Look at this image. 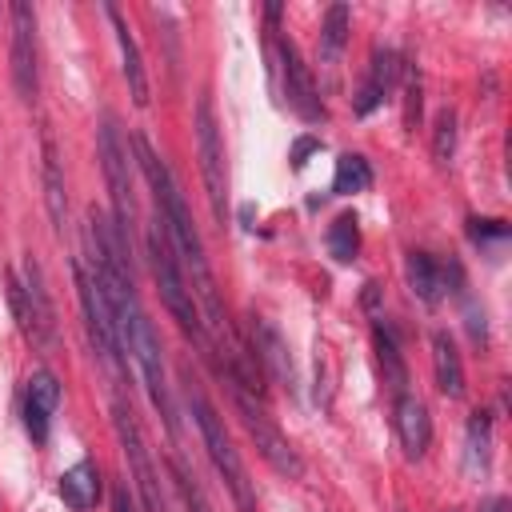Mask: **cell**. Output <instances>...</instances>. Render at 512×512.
Segmentation results:
<instances>
[{"mask_svg":"<svg viewBox=\"0 0 512 512\" xmlns=\"http://www.w3.org/2000/svg\"><path fill=\"white\" fill-rule=\"evenodd\" d=\"M372 348H376V360H380V368H384V384H388L396 396L408 392V364H404L400 340H396V332L384 324V316L372 320Z\"/></svg>","mask_w":512,"mask_h":512,"instance_id":"20","label":"cell"},{"mask_svg":"<svg viewBox=\"0 0 512 512\" xmlns=\"http://www.w3.org/2000/svg\"><path fill=\"white\" fill-rule=\"evenodd\" d=\"M112 432L120 440V452H124V464H128V476L136 484V496H140L144 512H168L164 492H160V472L152 464L144 428H140V420H136V412L124 396H112Z\"/></svg>","mask_w":512,"mask_h":512,"instance_id":"6","label":"cell"},{"mask_svg":"<svg viewBox=\"0 0 512 512\" xmlns=\"http://www.w3.org/2000/svg\"><path fill=\"white\" fill-rule=\"evenodd\" d=\"M56 408H60V380L52 368H36L24 388V428H28L32 444H48Z\"/></svg>","mask_w":512,"mask_h":512,"instance_id":"13","label":"cell"},{"mask_svg":"<svg viewBox=\"0 0 512 512\" xmlns=\"http://www.w3.org/2000/svg\"><path fill=\"white\" fill-rule=\"evenodd\" d=\"M428 344H432V376H436L440 396L460 400L464 396V360L456 352V340L448 332H432Z\"/></svg>","mask_w":512,"mask_h":512,"instance_id":"18","label":"cell"},{"mask_svg":"<svg viewBox=\"0 0 512 512\" xmlns=\"http://www.w3.org/2000/svg\"><path fill=\"white\" fill-rule=\"evenodd\" d=\"M40 176H44V204H48V216L56 224V232H64L68 224V192H64V172H60V152H56V136L40 132Z\"/></svg>","mask_w":512,"mask_h":512,"instance_id":"17","label":"cell"},{"mask_svg":"<svg viewBox=\"0 0 512 512\" xmlns=\"http://www.w3.org/2000/svg\"><path fill=\"white\" fill-rule=\"evenodd\" d=\"M364 308L372 312V320H380V284L376 280L364 284Z\"/></svg>","mask_w":512,"mask_h":512,"instance_id":"30","label":"cell"},{"mask_svg":"<svg viewBox=\"0 0 512 512\" xmlns=\"http://www.w3.org/2000/svg\"><path fill=\"white\" fill-rule=\"evenodd\" d=\"M276 60H280V84H284V104L304 120V124H324L328 108L320 100V88L312 80V68L304 64L300 48L288 36H276Z\"/></svg>","mask_w":512,"mask_h":512,"instance_id":"9","label":"cell"},{"mask_svg":"<svg viewBox=\"0 0 512 512\" xmlns=\"http://www.w3.org/2000/svg\"><path fill=\"white\" fill-rule=\"evenodd\" d=\"M468 236L476 244H488V240H508V224L504 220H468Z\"/></svg>","mask_w":512,"mask_h":512,"instance_id":"28","label":"cell"},{"mask_svg":"<svg viewBox=\"0 0 512 512\" xmlns=\"http://www.w3.org/2000/svg\"><path fill=\"white\" fill-rule=\"evenodd\" d=\"M328 252L336 264H352L360 256V220L356 212H340L332 224H328Z\"/></svg>","mask_w":512,"mask_h":512,"instance_id":"23","label":"cell"},{"mask_svg":"<svg viewBox=\"0 0 512 512\" xmlns=\"http://www.w3.org/2000/svg\"><path fill=\"white\" fill-rule=\"evenodd\" d=\"M312 152H320V140H316V136H300V140L292 144V152H288V160H292V168H304Z\"/></svg>","mask_w":512,"mask_h":512,"instance_id":"29","label":"cell"},{"mask_svg":"<svg viewBox=\"0 0 512 512\" xmlns=\"http://www.w3.org/2000/svg\"><path fill=\"white\" fill-rule=\"evenodd\" d=\"M432 156H436V164H452V156H456V112L452 108H440L436 112V124H432Z\"/></svg>","mask_w":512,"mask_h":512,"instance_id":"27","label":"cell"},{"mask_svg":"<svg viewBox=\"0 0 512 512\" xmlns=\"http://www.w3.org/2000/svg\"><path fill=\"white\" fill-rule=\"evenodd\" d=\"M72 280H76V300H80V312H84V328H88V340L100 356V364L108 368V376H124L128 372V360L120 352V336H116V320H112V308L100 292V284L92 280V272H84L80 260H72Z\"/></svg>","mask_w":512,"mask_h":512,"instance_id":"7","label":"cell"},{"mask_svg":"<svg viewBox=\"0 0 512 512\" xmlns=\"http://www.w3.org/2000/svg\"><path fill=\"white\" fill-rule=\"evenodd\" d=\"M224 376H228V392H232V404H236V412H240V424H244L248 436L256 440V448H260V456L268 460V468L280 472V476H288V480H300V476H304V460L296 456V448L288 444V436H284V432L276 428V420L268 416L264 396L252 392L236 372H224Z\"/></svg>","mask_w":512,"mask_h":512,"instance_id":"4","label":"cell"},{"mask_svg":"<svg viewBox=\"0 0 512 512\" xmlns=\"http://www.w3.org/2000/svg\"><path fill=\"white\" fill-rule=\"evenodd\" d=\"M104 16H108V24H112V32H116V48H120V60H124V80H128L132 104H136V108H148L152 92H148V72H144V60H140V44H136L128 20L120 16L116 4H104Z\"/></svg>","mask_w":512,"mask_h":512,"instance_id":"15","label":"cell"},{"mask_svg":"<svg viewBox=\"0 0 512 512\" xmlns=\"http://www.w3.org/2000/svg\"><path fill=\"white\" fill-rule=\"evenodd\" d=\"M12 20V48H8V72H12V88L24 104L36 100L40 92V64H36V12L32 4L16 0L8 8Z\"/></svg>","mask_w":512,"mask_h":512,"instance_id":"10","label":"cell"},{"mask_svg":"<svg viewBox=\"0 0 512 512\" xmlns=\"http://www.w3.org/2000/svg\"><path fill=\"white\" fill-rule=\"evenodd\" d=\"M488 460H492V412L488 408H476L468 416V464L484 472Z\"/></svg>","mask_w":512,"mask_h":512,"instance_id":"24","label":"cell"},{"mask_svg":"<svg viewBox=\"0 0 512 512\" xmlns=\"http://www.w3.org/2000/svg\"><path fill=\"white\" fill-rule=\"evenodd\" d=\"M184 404H188V412H192V424H196V432H200V444H204L212 468L220 472V480H224L228 492H232L236 512H256V488H252V480H248V468H244V460H240V448L232 444V436H228V428H224V416L212 408V400H208L204 388H196V384L184 388Z\"/></svg>","mask_w":512,"mask_h":512,"instance_id":"2","label":"cell"},{"mask_svg":"<svg viewBox=\"0 0 512 512\" xmlns=\"http://www.w3.org/2000/svg\"><path fill=\"white\" fill-rule=\"evenodd\" d=\"M444 512H456V508H444Z\"/></svg>","mask_w":512,"mask_h":512,"instance_id":"34","label":"cell"},{"mask_svg":"<svg viewBox=\"0 0 512 512\" xmlns=\"http://www.w3.org/2000/svg\"><path fill=\"white\" fill-rule=\"evenodd\" d=\"M404 276H408L412 296H416L420 304H428V308H436V304L448 296V268H444L432 252H424V248H412V252L404 256Z\"/></svg>","mask_w":512,"mask_h":512,"instance_id":"16","label":"cell"},{"mask_svg":"<svg viewBox=\"0 0 512 512\" xmlns=\"http://www.w3.org/2000/svg\"><path fill=\"white\" fill-rule=\"evenodd\" d=\"M392 416H396L400 448L408 452V460H420L432 448V416H428V404L420 396H412V392H400Z\"/></svg>","mask_w":512,"mask_h":512,"instance_id":"14","label":"cell"},{"mask_svg":"<svg viewBox=\"0 0 512 512\" xmlns=\"http://www.w3.org/2000/svg\"><path fill=\"white\" fill-rule=\"evenodd\" d=\"M364 188H372V164L360 152H340L332 172V196H356Z\"/></svg>","mask_w":512,"mask_h":512,"instance_id":"22","label":"cell"},{"mask_svg":"<svg viewBox=\"0 0 512 512\" xmlns=\"http://www.w3.org/2000/svg\"><path fill=\"white\" fill-rule=\"evenodd\" d=\"M480 512H508V500L504 496H488V500H480Z\"/></svg>","mask_w":512,"mask_h":512,"instance_id":"32","label":"cell"},{"mask_svg":"<svg viewBox=\"0 0 512 512\" xmlns=\"http://www.w3.org/2000/svg\"><path fill=\"white\" fill-rule=\"evenodd\" d=\"M252 364L260 368V376H268L284 392L296 388V368H292L288 344H284L280 328L272 320H264V316H256V324H252Z\"/></svg>","mask_w":512,"mask_h":512,"instance_id":"12","label":"cell"},{"mask_svg":"<svg viewBox=\"0 0 512 512\" xmlns=\"http://www.w3.org/2000/svg\"><path fill=\"white\" fill-rule=\"evenodd\" d=\"M348 24H352V12L348 4H332L324 12V24H320V64H340L344 56V44H348Z\"/></svg>","mask_w":512,"mask_h":512,"instance_id":"21","label":"cell"},{"mask_svg":"<svg viewBox=\"0 0 512 512\" xmlns=\"http://www.w3.org/2000/svg\"><path fill=\"white\" fill-rule=\"evenodd\" d=\"M112 512H136L132 500H128V488H124V484L112 488Z\"/></svg>","mask_w":512,"mask_h":512,"instance_id":"31","label":"cell"},{"mask_svg":"<svg viewBox=\"0 0 512 512\" xmlns=\"http://www.w3.org/2000/svg\"><path fill=\"white\" fill-rule=\"evenodd\" d=\"M400 76H404V56L396 48H372V60H368V72H364V84L360 92L352 96V112L356 116H372L396 88H400Z\"/></svg>","mask_w":512,"mask_h":512,"instance_id":"11","label":"cell"},{"mask_svg":"<svg viewBox=\"0 0 512 512\" xmlns=\"http://www.w3.org/2000/svg\"><path fill=\"white\" fill-rule=\"evenodd\" d=\"M144 256H148V268H152V280H156V292H160V304L168 308V316L176 320V328L204 352L212 356V344L204 336V324H200V312H196V300H192V288L184 280V268L160 228V220L152 216L148 232H144Z\"/></svg>","mask_w":512,"mask_h":512,"instance_id":"1","label":"cell"},{"mask_svg":"<svg viewBox=\"0 0 512 512\" xmlns=\"http://www.w3.org/2000/svg\"><path fill=\"white\" fill-rule=\"evenodd\" d=\"M196 156H200V176H204V196L216 216V224H228V168H224V136L216 124V108L208 96L196 100Z\"/></svg>","mask_w":512,"mask_h":512,"instance_id":"8","label":"cell"},{"mask_svg":"<svg viewBox=\"0 0 512 512\" xmlns=\"http://www.w3.org/2000/svg\"><path fill=\"white\" fill-rule=\"evenodd\" d=\"M56 492H60V500H64L72 512L96 508V500H100V468H96L92 460H76L72 468L60 472Z\"/></svg>","mask_w":512,"mask_h":512,"instance_id":"19","label":"cell"},{"mask_svg":"<svg viewBox=\"0 0 512 512\" xmlns=\"http://www.w3.org/2000/svg\"><path fill=\"white\" fill-rule=\"evenodd\" d=\"M96 156H100V168H104L108 200H112V224L132 244L136 240V200H132V176H128L132 160H128L124 136H120L112 116H104L100 128H96Z\"/></svg>","mask_w":512,"mask_h":512,"instance_id":"5","label":"cell"},{"mask_svg":"<svg viewBox=\"0 0 512 512\" xmlns=\"http://www.w3.org/2000/svg\"><path fill=\"white\" fill-rule=\"evenodd\" d=\"M168 472H172V484H176V492H180L184 512H212V504H208L204 488L196 484V476L184 468V460H180V456H172V460H168Z\"/></svg>","mask_w":512,"mask_h":512,"instance_id":"25","label":"cell"},{"mask_svg":"<svg viewBox=\"0 0 512 512\" xmlns=\"http://www.w3.org/2000/svg\"><path fill=\"white\" fill-rule=\"evenodd\" d=\"M400 84H404V128L408 132H416V124H420V112H424V80H420V68L412 64V60H404V76H400Z\"/></svg>","mask_w":512,"mask_h":512,"instance_id":"26","label":"cell"},{"mask_svg":"<svg viewBox=\"0 0 512 512\" xmlns=\"http://www.w3.org/2000/svg\"><path fill=\"white\" fill-rule=\"evenodd\" d=\"M264 16H268V24H280L284 8H280V4H264Z\"/></svg>","mask_w":512,"mask_h":512,"instance_id":"33","label":"cell"},{"mask_svg":"<svg viewBox=\"0 0 512 512\" xmlns=\"http://www.w3.org/2000/svg\"><path fill=\"white\" fill-rule=\"evenodd\" d=\"M8 304H12V316L24 332V340L36 352H52L56 348V308L44 288V272L32 256H24L20 272H8Z\"/></svg>","mask_w":512,"mask_h":512,"instance_id":"3","label":"cell"}]
</instances>
